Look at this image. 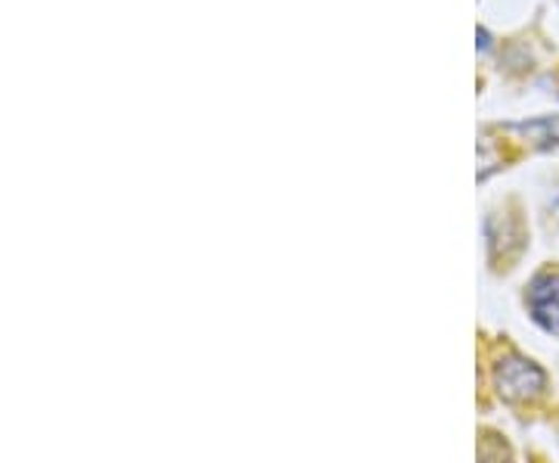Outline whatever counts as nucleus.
I'll use <instances>...</instances> for the list:
<instances>
[{"label": "nucleus", "mask_w": 559, "mask_h": 463, "mask_svg": "<svg viewBox=\"0 0 559 463\" xmlns=\"http://www.w3.org/2000/svg\"><path fill=\"white\" fill-rule=\"evenodd\" d=\"M498 389L507 399H532L544 389V370L522 358H507L498 364Z\"/></svg>", "instance_id": "obj_1"}, {"label": "nucleus", "mask_w": 559, "mask_h": 463, "mask_svg": "<svg viewBox=\"0 0 559 463\" xmlns=\"http://www.w3.org/2000/svg\"><path fill=\"white\" fill-rule=\"evenodd\" d=\"M528 308H532V318L547 333H557L559 336V274H544V277L532 283Z\"/></svg>", "instance_id": "obj_2"}]
</instances>
